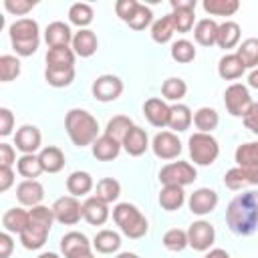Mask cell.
Masks as SVG:
<instances>
[{
    "label": "cell",
    "instance_id": "1",
    "mask_svg": "<svg viewBox=\"0 0 258 258\" xmlns=\"http://www.w3.org/2000/svg\"><path fill=\"white\" fill-rule=\"evenodd\" d=\"M226 224L238 236H250L258 230V191H242L226 208Z\"/></svg>",
    "mask_w": 258,
    "mask_h": 258
},
{
    "label": "cell",
    "instance_id": "2",
    "mask_svg": "<svg viewBox=\"0 0 258 258\" xmlns=\"http://www.w3.org/2000/svg\"><path fill=\"white\" fill-rule=\"evenodd\" d=\"M64 129L73 145L89 147L99 137V121L85 109H71L64 117Z\"/></svg>",
    "mask_w": 258,
    "mask_h": 258
},
{
    "label": "cell",
    "instance_id": "3",
    "mask_svg": "<svg viewBox=\"0 0 258 258\" xmlns=\"http://www.w3.org/2000/svg\"><path fill=\"white\" fill-rule=\"evenodd\" d=\"M28 212H30V222L24 228V232L20 234V242L26 250H38V248L44 246V242L48 238V232H50V228L56 220H54L52 208L42 206V204L30 208Z\"/></svg>",
    "mask_w": 258,
    "mask_h": 258
},
{
    "label": "cell",
    "instance_id": "4",
    "mask_svg": "<svg viewBox=\"0 0 258 258\" xmlns=\"http://www.w3.org/2000/svg\"><path fill=\"white\" fill-rule=\"evenodd\" d=\"M8 36L18 56H32L40 44V28L34 18H18L8 26Z\"/></svg>",
    "mask_w": 258,
    "mask_h": 258
},
{
    "label": "cell",
    "instance_id": "5",
    "mask_svg": "<svg viewBox=\"0 0 258 258\" xmlns=\"http://www.w3.org/2000/svg\"><path fill=\"white\" fill-rule=\"evenodd\" d=\"M113 220L119 226L121 234L131 238V240H139L149 232V222L147 218L141 214V210L129 202H121L113 208Z\"/></svg>",
    "mask_w": 258,
    "mask_h": 258
},
{
    "label": "cell",
    "instance_id": "6",
    "mask_svg": "<svg viewBox=\"0 0 258 258\" xmlns=\"http://www.w3.org/2000/svg\"><path fill=\"white\" fill-rule=\"evenodd\" d=\"M187 149H189V159L194 161V165H202V167L212 165L220 155L218 139L212 133L196 131L187 139Z\"/></svg>",
    "mask_w": 258,
    "mask_h": 258
},
{
    "label": "cell",
    "instance_id": "7",
    "mask_svg": "<svg viewBox=\"0 0 258 258\" xmlns=\"http://www.w3.org/2000/svg\"><path fill=\"white\" fill-rule=\"evenodd\" d=\"M198 179V171L189 161H171L159 169V181L163 185H179L185 187Z\"/></svg>",
    "mask_w": 258,
    "mask_h": 258
},
{
    "label": "cell",
    "instance_id": "8",
    "mask_svg": "<svg viewBox=\"0 0 258 258\" xmlns=\"http://www.w3.org/2000/svg\"><path fill=\"white\" fill-rule=\"evenodd\" d=\"M252 95L248 91L246 85L242 83H232L226 91H224V105H226V111L232 115V117H240L244 119V115L248 113V109L252 107Z\"/></svg>",
    "mask_w": 258,
    "mask_h": 258
},
{
    "label": "cell",
    "instance_id": "9",
    "mask_svg": "<svg viewBox=\"0 0 258 258\" xmlns=\"http://www.w3.org/2000/svg\"><path fill=\"white\" fill-rule=\"evenodd\" d=\"M50 208H52L54 220L64 226H75L83 218V204L75 196H62V198L54 200V204Z\"/></svg>",
    "mask_w": 258,
    "mask_h": 258
},
{
    "label": "cell",
    "instance_id": "10",
    "mask_svg": "<svg viewBox=\"0 0 258 258\" xmlns=\"http://www.w3.org/2000/svg\"><path fill=\"white\" fill-rule=\"evenodd\" d=\"M91 93L101 103L117 101L121 97V93H123V81L117 75H101V77H97L93 81Z\"/></svg>",
    "mask_w": 258,
    "mask_h": 258
},
{
    "label": "cell",
    "instance_id": "11",
    "mask_svg": "<svg viewBox=\"0 0 258 258\" xmlns=\"http://www.w3.org/2000/svg\"><path fill=\"white\" fill-rule=\"evenodd\" d=\"M216 240V230L210 222L206 220H198V222H191L189 228H187V242H189V248H194L196 252H208L212 248Z\"/></svg>",
    "mask_w": 258,
    "mask_h": 258
},
{
    "label": "cell",
    "instance_id": "12",
    "mask_svg": "<svg viewBox=\"0 0 258 258\" xmlns=\"http://www.w3.org/2000/svg\"><path fill=\"white\" fill-rule=\"evenodd\" d=\"M175 32H189L196 22V0H169Z\"/></svg>",
    "mask_w": 258,
    "mask_h": 258
},
{
    "label": "cell",
    "instance_id": "13",
    "mask_svg": "<svg viewBox=\"0 0 258 258\" xmlns=\"http://www.w3.org/2000/svg\"><path fill=\"white\" fill-rule=\"evenodd\" d=\"M224 185L232 191L244 189L248 185H258V167L254 165H236L224 173Z\"/></svg>",
    "mask_w": 258,
    "mask_h": 258
},
{
    "label": "cell",
    "instance_id": "14",
    "mask_svg": "<svg viewBox=\"0 0 258 258\" xmlns=\"http://www.w3.org/2000/svg\"><path fill=\"white\" fill-rule=\"evenodd\" d=\"M91 248L93 242H89V238L83 232H67L60 238V252L64 258H85L91 256Z\"/></svg>",
    "mask_w": 258,
    "mask_h": 258
},
{
    "label": "cell",
    "instance_id": "15",
    "mask_svg": "<svg viewBox=\"0 0 258 258\" xmlns=\"http://www.w3.org/2000/svg\"><path fill=\"white\" fill-rule=\"evenodd\" d=\"M151 151L159 159H175L181 153V141L173 131H159L151 141Z\"/></svg>",
    "mask_w": 258,
    "mask_h": 258
},
{
    "label": "cell",
    "instance_id": "16",
    "mask_svg": "<svg viewBox=\"0 0 258 258\" xmlns=\"http://www.w3.org/2000/svg\"><path fill=\"white\" fill-rule=\"evenodd\" d=\"M187 206H189V212L191 214H196V216H208L218 206V194L214 189H210V187H198L189 196Z\"/></svg>",
    "mask_w": 258,
    "mask_h": 258
},
{
    "label": "cell",
    "instance_id": "17",
    "mask_svg": "<svg viewBox=\"0 0 258 258\" xmlns=\"http://www.w3.org/2000/svg\"><path fill=\"white\" fill-rule=\"evenodd\" d=\"M16 200L24 208L40 206V202L44 200V185L38 179H24L16 185Z\"/></svg>",
    "mask_w": 258,
    "mask_h": 258
},
{
    "label": "cell",
    "instance_id": "18",
    "mask_svg": "<svg viewBox=\"0 0 258 258\" xmlns=\"http://www.w3.org/2000/svg\"><path fill=\"white\" fill-rule=\"evenodd\" d=\"M40 143H42V135L36 125H22L14 133V145L18 151H22V155L36 153L40 149Z\"/></svg>",
    "mask_w": 258,
    "mask_h": 258
},
{
    "label": "cell",
    "instance_id": "19",
    "mask_svg": "<svg viewBox=\"0 0 258 258\" xmlns=\"http://www.w3.org/2000/svg\"><path fill=\"white\" fill-rule=\"evenodd\" d=\"M143 115L149 121V125L163 129L169 123V105L159 97H151L143 103Z\"/></svg>",
    "mask_w": 258,
    "mask_h": 258
},
{
    "label": "cell",
    "instance_id": "20",
    "mask_svg": "<svg viewBox=\"0 0 258 258\" xmlns=\"http://www.w3.org/2000/svg\"><path fill=\"white\" fill-rule=\"evenodd\" d=\"M121 141H117L115 137L103 133L97 137V141L91 145V151H93V157L99 159V161H113L119 157L121 153Z\"/></svg>",
    "mask_w": 258,
    "mask_h": 258
},
{
    "label": "cell",
    "instance_id": "21",
    "mask_svg": "<svg viewBox=\"0 0 258 258\" xmlns=\"http://www.w3.org/2000/svg\"><path fill=\"white\" fill-rule=\"evenodd\" d=\"M73 50L77 56L81 58H89L97 52L99 48V40H97V34L91 30V28H81L79 32H75L73 36Z\"/></svg>",
    "mask_w": 258,
    "mask_h": 258
},
{
    "label": "cell",
    "instance_id": "22",
    "mask_svg": "<svg viewBox=\"0 0 258 258\" xmlns=\"http://www.w3.org/2000/svg\"><path fill=\"white\" fill-rule=\"evenodd\" d=\"M121 145H123V149H125L131 157H139V155H143V153L147 151V147H151V145H149L147 131L141 129V127H137V125H133V127L129 129V133L125 135V139L121 141Z\"/></svg>",
    "mask_w": 258,
    "mask_h": 258
},
{
    "label": "cell",
    "instance_id": "23",
    "mask_svg": "<svg viewBox=\"0 0 258 258\" xmlns=\"http://www.w3.org/2000/svg\"><path fill=\"white\" fill-rule=\"evenodd\" d=\"M83 218L91 226H103L109 220V204L101 202L97 196H91L83 202Z\"/></svg>",
    "mask_w": 258,
    "mask_h": 258
},
{
    "label": "cell",
    "instance_id": "24",
    "mask_svg": "<svg viewBox=\"0 0 258 258\" xmlns=\"http://www.w3.org/2000/svg\"><path fill=\"white\" fill-rule=\"evenodd\" d=\"M73 32H71V26L60 22V20H54L50 22L46 28H44V40L48 44V48H54V46H69V42H73Z\"/></svg>",
    "mask_w": 258,
    "mask_h": 258
},
{
    "label": "cell",
    "instance_id": "25",
    "mask_svg": "<svg viewBox=\"0 0 258 258\" xmlns=\"http://www.w3.org/2000/svg\"><path fill=\"white\" fill-rule=\"evenodd\" d=\"M28 222H30V212L24 210V208H10L2 216V228L8 234H18L20 236L24 232V228L28 226Z\"/></svg>",
    "mask_w": 258,
    "mask_h": 258
},
{
    "label": "cell",
    "instance_id": "26",
    "mask_svg": "<svg viewBox=\"0 0 258 258\" xmlns=\"http://www.w3.org/2000/svg\"><path fill=\"white\" fill-rule=\"evenodd\" d=\"M191 123H194V115H191V111H189L187 105H183V103H173V105L169 107V123H167V127H169L173 133L187 131Z\"/></svg>",
    "mask_w": 258,
    "mask_h": 258
},
{
    "label": "cell",
    "instance_id": "27",
    "mask_svg": "<svg viewBox=\"0 0 258 258\" xmlns=\"http://www.w3.org/2000/svg\"><path fill=\"white\" fill-rule=\"evenodd\" d=\"M244 71H246V67H244V62L240 60V56L236 52L224 54L220 58V62H218V75L224 81H236V79H240L244 75Z\"/></svg>",
    "mask_w": 258,
    "mask_h": 258
},
{
    "label": "cell",
    "instance_id": "28",
    "mask_svg": "<svg viewBox=\"0 0 258 258\" xmlns=\"http://www.w3.org/2000/svg\"><path fill=\"white\" fill-rule=\"evenodd\" d=\"M38 159H40V165L46 173H58L64 167V153L56 145L42 147L40 153H38Z\"/></svg>",
    "mask_w": 258,
    "mask_h": 258
},
{
    "label": "cell",
    "instance_id": "29",
    "mask_svg": "<svg viewBox=\"0 0 258 258\" xmlns=\"http://www.w3.org/2000/svg\"><path fill=\"white\" fill-rule=\"evenodd\" d=\"M157 202L165 212H175L185 204V191L179 185H163Z\"/></svg>",
    "mask_w": 258,
    "mask_h": 258
},
{
    "label": "cell",
    "instance_id": "30",
    "mask_svg": "<svg viewBox=\"0 0 258 258\" xmlns=\"http://www.w3.org/2000/svg\"><path fill=\"white\" fill-rule=\"evenodd\" d=\"M240 24L234 20H226L222 24H218V36H216V44L224 50L234 48L240 42Z\"/></svg>",
    "mask_w": 258,
    "mask_h": 258
},
{
    "label": "cell",
    "instance_id": "31",
    "mask_svg": "<svg viewBox=\"0 0 258 258\" xmlns=\"http://www.w3.org/2000/svg\"><path fill=\"white\" fill-rule=\"evenodd\" d=\"M218 36V22L214 18H202L194 26V38L202 46H214Z\"/></svg>",
    "mask_w": 258,
    "mask_h": 258
},
{
    "label": "cell",
    "instance_id": "32",
    "mask_svg": "<svg viewBox=\"0 0 258 258\" xmlns=\"http://www.w3.org/2000/svg\"><path fill=\"white\" fill-rule=\"evenodd\" d=\"M44 81L54 89H64L75 81V67H46Z\"/></svg>",
    "mask_w": 258,
    "mask_h": 258
},
{
    "label": "cell",
    "instance_id": "33",
    "mask_svg": "<svg viewBox=\"0 0 258 258\" xmlns=\"http://www.w3.org/2000/svg\"><path fill=\"white\" fill-rule=\"evenodd\" d=\"M93 185H95V181H93V175L89 171H73L67 177V189L75 198L87 196L93 189Z\"/></svg>",
    "mask_w": 258,
    "mask_h": 258
},
{
    "label": "cell",
    "instance_id": "34",
    "mask_svg": "<svg viewBox=\"0 0 258 258\" xmlns=\"http://www.w3.org/2000/svg\"><path fill=\"white\" fill-rule=\"evenodd\" d=\"M93 248L99 254H113L121 248V236L115 230H101L93 238Z\"/></svg>",
    "mask_w": 258,
    "mask_h": 258
},
{
    "label": "cell",
    "instance_id": "35",
    "mask_svg": "<svg viewBox=\"0 0 258 258\" xmlns=\"http://www.w3.org/2000/svg\"><path fill=\"white\" fill-rule=\"evenodd\" d=\"M175 32V26H173V18H171V12L157 18L153 24H151V40L157 42V44H165L171 40Z\"/></svg>",
    "mask_w": 258,
    "mask_h": 258
},
{
    "label": "cell",
    "instance_id": "36",
    "mask_svg": "<svg viewBox=\"0 0 258 258\" xmlns=\"http://www.w3.org/2000/svg\"><path fill=\"white\" fill-rule=\"evenodd\" d=\"M220 123V115L212 107H200L194 113V125L200 133H212Z\"/></svg>",
    "mask_w": 258,
    "mask_h": 258
},
{
    "label": "cell",
    "instance_id": "37",
    "mask_svg": "<svg viewBox=\"0 0 258 258\" xmlns=\"http://www.w3.org/2000/svg\"><path fill=\"white\" fill-rule=\"evenodd\" d=\"M95 196L105 202V204H113L119 200L121 196V183L115 179V177H103L97 181V187H95Z\"/></svg>",
    "mask_w": 258,
    "mask_h": 258
},
{
    "label": "cell",
    "instance_id": "38",
    "mask_svg": "<svg viewBox=\"0 0 258 258\" xmlns=\"http://www.w3.org/2000/svg\"><path fill=\"white\" fill-rule=\"evenodd\" d=\"M93 16H95L93 6L87 4V2H75L69 8V22L75 24V26H79V30L81 28H87L93 22Z\"/></svg>",
    "mask_w": 258,
    "mask_h": 258
},
{
    "label": "cell",
    "instance_id": "39",
    "mask_svg": "<svg viewBox=\"0 0 258 258\" xmlns=\"http://www.w3.org/2000/svg\"><path fill=\"white\" fill-rule=\"evenodd\" d=\"M236 54L240 56V60L244 62L246 69H258V38L250 36L246 40H242V44H238Z\"/></svg>",
    "mask_w": 258,
    "mask_h": 258
},
{
    "label": "cell",
    "instance_id": "40",
    "mask_svg": "<svg viewBox=\"0 0 258 258\" xmlns=\"http://www.w3.org/2000/svg\"><path fill=\"white\" fill-rule=\"evenodd\" d=\"M202 8L210 16H232L238 12L240 2L238 0H204Z\"/></svg>",
    "mask_w": 258,
    "mask_h": 258
},
{
    "label": "cell",
    "instance_id": "41",
    "mask_svg": "<svg viewBox=\"0 0 258 258\" xmlns=\"http://www.w3.org/2000/svg\"><path fill=\"white\" fill-rule=\"evenodd\" d=\"M73 46H54L46 52V67H75Z\"/></svg>",
    "mask_w": 258,
    "mask_h": 258
},
{
    "label": "cell",
    "instance_id": "42",
    "mask_svg": "<svg viewBox=\"0 0 258 258\" xmlns=\"http://www.w3.org/2000/svg\"><path fill=\"white\" fill-rule=\"evenodd\" d=\"M187 93V85L183 79L179 77H169L163 81L161 85V95H163V101H173V103H179Z\"/></svg>",
    "mask_w": 258,
    "mask_h": 258
},
{
    "label": "cell",
    "instance_id": "43",
    "mask_svg": "<svg viewBox=\"0 0 258 258\" xmlns=\"http://www.w3.org/2000/svg\"><path fill=\"white\" fill-rule=\"evenodd\" d=\"M16 171H18L22 177H26V179H36L44 169H42V165H40L38 155L26 153V155H20V157H18V161H16Z\"/></svg>",
    "mask_w": 258,
    "mask_h": 258
},
{
    "label": "cell",
    "instance_id": "44",
    "mask_svg": "<svg viewBox=\"0 0 258 258\" xmlns=\"http://www.w3.org/2000/svg\"><path fill=\"white\" fill-rule=\"evenodd\" d=\"M161 244L169 252H181V250H185L189 246V242H187V230H181V228L167 230L163 234V238H161Z\"/></svg>",
    "mask_w": 258,
    "mask_h": 258
},
{
    "label": "cell",
    "instance_id": "45",
    "mask_svg": "<svg viewBox=\"0 0 258 258\" xmlns=\"http://www.w3.org/2000/svg\"><path fill=\"white\" fill-rule=\"evenodd\" d=\"M133 125H135V123L131 121V117H127V115H115V117H111V119L107 121L105 133L111 135V137H115L117 141H123L125 135L129 133V129H131Z\"/></svg>",
    "mask_w": 258,
    "mask_h": 258
},
{
    "label": "cell",
    "instance_id": "46",
    "mask_svg": "<svg viewBox=\"0 0 258 258\" xmlns=\"http://www.w3.org/2000/svg\"><path fill=\"white\" fill-rule=\"evenodd\" d=\"M169 54L175 62H181V64H187L196 58V46L194 42L185 40V38H179L175 42H171V48H169Z\"/></svg>",
    "mask_w": 258,
    "mask_h": 258
},
{
    "label": "cell",
    "instance_id": "47",
    "mask_svg": "<svg viewBox=\"0 0 258 258\" xmlns=\"http://www.w3.org/2000/svg\"><path fill=\"white\" fill-rule=\"evenodd\" d=\"M234 159L238 165H254L258 167V141H248L236 147Z\"/></svg>",
    "mask_w": 258,
    "mask_h": 258
},
{
    "label": "cell",
    "instance_id": "48",
    "mask_svg": "<svg viewBox=\"0 0 258 258\" xmlns=\"http://www.w3.org/2000/svg\"><path fill=\"white\" fill-rule=\"evenodd\" d=\"M20 75V58L14 54L0 56V79L2 83H10Z\"/></svg>",
    "mask_w": 258,
    "mask_h": 258
},
{
    "label": "cell",
    "instance_id": "49",
    "mask_svg": "<svg viewBox=\"0 0 258 258\" xmlns=\"http://www.w3.org/2000/svg\"><path fill=\"white\" fill-rule=\"evenodd\" d=\"M127 24L133 30H145L147 26H151L153 24V12H151V8L145 6V4H139L137 10H135V14L129 18Z\"/></svg>",
    "mask_w": 258,
    "mask_h": 258
},
{
    "label": "cell",
    "instance_id": "50",
    "mask_svg": "<svg viewBox=\"0 0 258 258\" xmlns=\"http://www.w3.org/2000/svg\"><path fill=\"white\" fill-rule=\"evenodd\" d=\"M36 6V2L32 0H4V8H6V12H10V14H14V16H24V14H28L32 8Z\"/></svg>",
    "mask_w": 258,
    "mask_h": 258
},
{
    "label": "cell",
    "instance_id": "51",
    "mask_svg": "<svg viewBox=\"0 0 258 258\" xmlns=\"http://www.w3.org/2000/svg\"><path fill=\"white\" fill-rule=\"evenodd\" d=\"M137 6H139V2H137V0H119V2L115 4V12H117V16L127 24V22H129V18L135 14Z\"/></svg>",
    "mask_w": 258,
    "mask_h": 258
},
{
    "label": "cell",
    "instance_id": "52",
    "mask_svg": "<svg viewBox=\"0 0 258 258\" xmlns=\"http://www.w3.org/2000/svg\"><path fill=\"white\" fill-rule=\"evenodd\" d=\"M14 129V115L8 107H0V135L8 137Z\"/></svg>",
    "mask_w": 258,
    "mask_h": 258
},
{
    "label": "cell",
    "instance_id": "53",
    "mask_svg": "<svg viewBox=\"0 0 258 258\" xmlns=\"http://www.w3.org/2000/svg\"><path fill=\"white\" fill-rule=\"evenodd\" d=\"M242 121H244V127L248 131H252L254 135H258V101L252 103V107L248 109V113L244 115Z\"/></svg>",
    "mask_w": 258,
    "mask_h": 258
},
{
    "label": "cell",
    "instance_id": "54",
    "mask_svg": "<svg viewBox=\"0 0 258 258\" xmlns=\"http://www.w3.org/2000/svg\"><path fill=\"white\" fill-rule=\"evenodd\" d=\"M14 161H18L14 147L8 143H0V167H12Z\"/></svg>",
    "mask_w": 258,
    "mask_h": 258
},
{
    "label": "cell",
    "instance_id": "55",
    "mask_svg": "<svg viewBox=\"0 0 258 258\" xmlns=\"http://www.w3.org/2000/svg\"><path fill=\"white\" fill-rule=\"evenodd\" d=\"M12 250H14V240H12V236H10L8 232H2V234H0V258H10Z\"/></svg>",
    "mask_w": 258,
    "mask_h": 258
},
{
    "label": "cell",
    "instance_id": "56",
    "mask_svg": "<svg viewBox=\"0 0 258 258\" xmlns=\"http://www.w3.org/2000/svg\"><path fill=\"white\" fill-rule=\"evenodd\" d=\"M14 183V171L12 167H0V191H8L10 185Z\"/></svg>",
    "mask_w": 258,
    "mask_h": 258
},
{
    "label": "cell",
    "instance_id": "57",
    "mask_svg": "<svg viewBox=\"0 0 258 258\" xmlns=\"http://www.w3.org/2000/svg\"><path fill=\"white\" fill-rule=\"evenodd\" d=\"M204 258H232V256L224 248H212V250H208V254Z\"/></svg>",
    "mask_w": 258,
    "mask_h": 258
},
{
    "label": "cell",
    "instance_id": "58",
    "mask_svg": "<svg viewBox=\"0 0 258 258\" xmlns=\"http://www.w3.org/2000/svg\"><path fill=\"white\" fill-rule=\"evenodd\" d=\"M248 87H252V89H258V69L250 71V75H248Z\"/></svg>",
    "mask_w": 258,
    "mask_h": 258
},
{
    "label": "cell",
    "instance_id": "59",
    "mask_svg": "<svg viewBox=\"0 0 258 258\" xmlns=\"http://www.w3.org/2000/svg\"><path fill=\"white\" fill-rule=\"evenodd\" d=\"M117 258H141V256H137L133 252H121V254H117Z\"/></svg>",
    "mask_w": 258,
    "mask_h": 258
},
{
    "label": "cell",
    "instance_id": "60",
    "mask_svg": "<svg viewBox=\"0 0 258 258\" xmlns=\"http://www.w3.org/2000/svg\"><path fill=\"white\" fill-rule=\"evenodd\" d=\"M38 258H60L56 252H42V254H38Z\"/></svg>",
    "mask_w": 258,
    "mask_h": 258
},
{
    "label": "cell",
    "instance_id": "61",
    "mask_svg": "<svg viewBox=\"0 0 258 258\" xmlns=\"http://www.w3.org/2000/svg\"><path fill=\"white\" fill-rule=\"evenodd\" d=\"M85 258H95V256H93V254H91V256H85Z\"/></svg>",
    "mask_w": 258,
    "mask_h": 258
}]
</instances>
